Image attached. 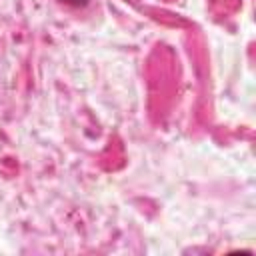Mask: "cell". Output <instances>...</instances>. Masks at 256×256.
Returning <instances> with one entry per match:
<instances>
[{
    "instance_id": "6da1fadb",
    "label": "cell",
    "mask_w": 256,
    "mask_h": 256,
    "mask_svg": "<svg viewBox=\"0 0 256 256\" xmlns=\"http://www.w3.org/2000/svg\"><path fill=\"white\" fill-rule=\"evenodd\" d=\"M64 4H70V6H86L90 0H60Z\"/></svg>"
}]
</instances>
